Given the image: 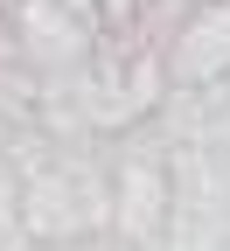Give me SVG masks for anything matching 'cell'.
I'll return each mask as SVG.
<instances>
[{
    "label": "cell",
    "mask_w": 230,
    "mask_h": 251,
    "mask_svg": "<svg viewBox=\"0 0 230 251\" xmlns=\"http://www.w3.org/2000/svg\"><path fill=\"white\" fill-rule=\"evenodd\" d=\"M168 202H175V181H168L160 119H140L126 133H112V230L126 244H160L168 237Z\"/></svg>",
    "instance_id": "cell-1"
},
{
    "label": "cell",
    "mask_w": 230,
    "mask_h": 251,
    "mask_svg": "<svg viewBox=\"0 0 230 251\" xmlns=\"http://www.w3.org/2000/svg\"><path fill=\"white\" fill-rule=\"evenodd\" d=\"M0 14H7L14 49H21V63L35 77H63L77 63H91V49H98V28L84 14H70L63 0H7Z\"/></svg>",
    "instance_id": "cell-2"
},
{
    "label": "cell",
    "mask_w": 230,
    "mask_h": 251,
    "mask_svg": "<svg viewBox=\"0 0 230 251\" xmlns=\"http://www.w3.org/2000/svg\"><path fill=\"white\" fill-rule=\"evenodd\" d=\"M63 7H70V14H84V21L98 28V0H63ZM98 35H105V28H98Z\"/></svg>",
    "instance_id": "cell-3"
}]
</instances>
